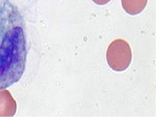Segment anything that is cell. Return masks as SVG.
Wrapping results in <instances>:
<instances>
[{"label": "cell", "mask_w": 156, "mask_h": 117, "mask_svg": "<svg viewBox=\"0 0 156 117\" xmlns=\"http://www.w3.org/2000/svg\"><path fill=\"white\" fill-rule=\"evenodd\" d=\"M93 1L99 6H103V5L108 4L109 1H111V0H93Z\"/></svg>", "instance_id": "cell-5"}, {"label": "cell", "mask_w": 156, "mask_h": 117, "mask_svg": "<svg viewBox=\"0 0 156 117\" xmlns=\"http://www.w3.org/2000/svg\"><path fill=\"white\" fill-rule=\"evenodd\" d=\"M17 110L16 101L11 94L6 90H0V117H10L15 115Z\"/></svg>", "instance_id": "cell-3"}, {"label": "cell", "mask_w": 156, "mask_h": 117, "mask_svg": "<svg viewBox=\"0 0 156 117\" xmlns=\"http://www.w3.org/2000/svg\"><path fill=\"white\" fill-rule=\"evenodd\" d=\"M132 61V51L127 41L118 38L113 40L107 50V62L114 71L121 72L128 68Z\"/></svg>", "instance_id": "cell-2"}, {"label": "cell", "mask_w": 156, "mask_h": 117, "mask_svg": "<svg viewBox=\"0 0 156 117\" xmlns=\"http://www.w3.org/2000/svg\"><path fill=\"white\" fill-rule=\"evenodd\" d=\"M148 0H122V6L129 15H137L146 8Z\"/></svg>", "instance_id": "cell-4"}, {"label": "cell", "mask_w": 156, "mask_h": 117, "mask_svg": "<svg viewBox=\"0 0 156 117\" xmlns=\"http://www.w3.org/2000/svg\"><path fill=\"white\" fill-rule=\"evenodd\" d=\"M25 22L10 0H0V89L18 82L25 70Z\"/></svg>", "instance_id": "cell-1"}]
</instances>
